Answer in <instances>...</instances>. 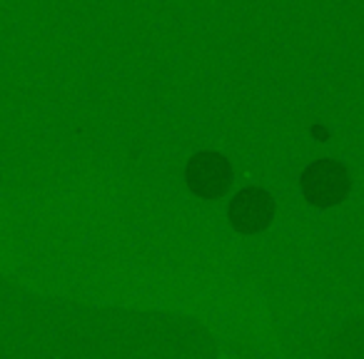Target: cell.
Instances as JSON below:
<instances>
[{"label": "cell", "instance_id": "3957f363", "mask_svg": "<svg viewBox=\"0 0 364 359\" xmlns=\"http://www.w3.org/2000/svg\"><path fill=\"white\" fill-rule=\"evenodd\" d=\"M272 218H274V200L259 188L242 190L230 203V220H232L235 230H240L245 235L262 232L272 223Z\"/></svg>", "mask_w": 364, "mask_h": 359}, {"label": "cell", "instance_id": "7a4b0ae2", "mask_svg": "<svg viewBox=\"0 0 364 359\" xmlns=\"http://www.w3.org/2000/svg\"><path fill=\"white\" fill-rule=\"evenodd\" d=\"M185 177H188V188L198 198L215 200L228 193L230 183H232V167L218 152H198L188 162Z\"/></svg>", "mask_w": 364, "mask_h": 359}, {"label": "cell", "instance_id": "6da1fadb", "mask_svg": "<svg viewBox=\"0 0 364 359\" xmlns=\"http://www.w3.org/2000/svg\"><path fill=\"white\" fill-rule=\"evenodd\" d=\"M304 198L317 208L339 205L349 193V172L334 160H317L302 175Z\"/></svg>", "mask_w": 364, "mask_h": 359}]
</instances>
